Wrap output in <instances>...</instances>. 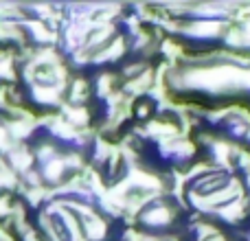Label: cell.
<instances>
[{
  "instance_id": "cell-1",
  "label": "cell",
  "mask_w": 250,
  "mask_h": 241,
  "mask_svg": "<svg viewBox=\"0 0 250 241\" xmlns=\"http://www.w3.org/2000/svg\"><path fill=\"white\" fill-rule=\"evenodd\" d=\"M13 138L9 136V132H7V127L4 125H0V151H11L13 149Z\"/></svg>"
}]
</instances>
